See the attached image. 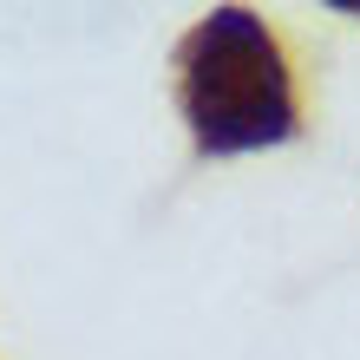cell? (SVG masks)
<instances>
[{"label": "cell", "mask_w": 360, "mask_h": 360, "mask_svg": "<svg viewBox=\"0 0 360 360\" xmlns=\"http://www.w3.org/2000/svg\"><path fill=\"white\" fill-rule=\"evenodd\" d=\"M177 105L203 158H236L302 131L282 39L249 7H210L177 46Z\"/></svg>", "instance_id": "obj_1"}]
</instances>
